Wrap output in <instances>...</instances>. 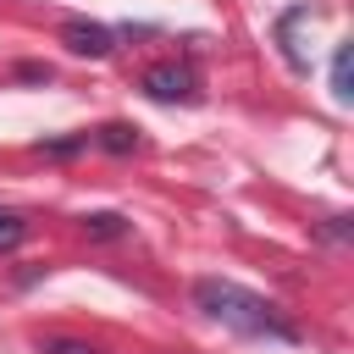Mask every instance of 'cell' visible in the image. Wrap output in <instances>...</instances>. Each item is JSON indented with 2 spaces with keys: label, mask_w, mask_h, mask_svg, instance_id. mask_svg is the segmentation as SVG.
Returning a JSON list of instances; mask_svg holds the SVG:
<instances>
[{
  "label": "cell",
  "mask_w": 354,
  "mask_h": 354,
  "mask_svg": "<svg viewBox=\"0 0 354 354\" xmlns=\"http://www.w3.org/2000/svg\"><path fill=\"white\" fill-rule=\"evenodd\" d=\"M194 304H199L210 321L232 326V332H249V337H293V326L277 315L271 299H260V293H249V288H238V282H227V277L194 282Z\"/></svg>",
  "instance_id": "6da1fadb"
},
{
  "label": "cell",
  "mask_w": 354,
  "mask_h": 354,
  "mask_svg": "<svg viewBox=\"0 0 354 354\" xmlns=\"http://www.w3.org/2000/svg\"><path fill=\"white\" fill-rule=\"evenodd\" d=\"M144 94H149V100H166V105H171V100H183V105L199 100L188 66H149V72H144Z\"/></svg>",
  "instance_id": "7a4b0ae2"
},
{
  "label": "cell",
  "mask_w": 354,
  "mask_h": 354,
  "mask_svg": "<svg viewBox=\"0 0 354 354\" xmlns=\"http://www.w3.org/2000/svg\"><path fill=\"white\" fill-rule=\"evenodd\" d=\"M61 44H66L72 55H94V61H100V55H111V50H116V33H111V28H100V22L72 17V22L61 28Z\"/></svg>",
  "instance_id": "3957f363"
},
{
  "label": "cell",
  "mask_w": 354,
  "mask_h": 354,
  "mask_svg": "<svg viewBox=\"0 0 354 354\" xmlns=\"http://www.w3.org/2000/svg\"><path fill=\"white\" fill-rule=\"evenodd\" d=\"M100 149H111V155H127V149H138V133H133L127 122H105V127H100Z\"/></svg>",
  "instance_id": "277c9868"
},
{
  "label": "cell",
  "mask_w": 354,
  "mask_h": 354,
  "mask_svg": "<svg viewBox=\"0 0 354 354\" xmlns=\"http://www.w3.org/2000/svg\"><path fill=\"white\" fill-rule=\"evenodd\" d=\"M348 66H354V55H348V44H337V55H332V94H337V100H348V94H354Z\"/></svg>",
  "instance_id": "5b68a950"
},
{
  "label": "cell",
  "mask_w": 354,
  "mask_h": 354,
  "mask_svg": "<svg viewBox=\"0 0 354 354\" xmlns=\"http://www.w3.org/2000/svg\"><path fill=\"white\" fill-rule=\"evenodd\" d=\"M83 232H88V238H122L127 221H122L116 210H100V216H83Z\"/></svg>",
  "instance_id": "8992f818"
},
{
  "label": "cell",
  "mask_w": 354,
  "mask_h": 354,
  "mask_svg": "<svg viewBox=\"0 0 354 354\" xmlns=\"http://www.w3.org/2000/svg\"><path fill=\"white\" fill-rule=\"evenodd\" d=\"M22 238H28V227H22V216H6V210H0V249H17Z\"/></svg>",
  "instance_id": "52a82bcc"
},
{
  "label": "cell",
  "mask_w": 354,
  "mask_h": 354,
  "mask_svg": "<svg viewBox=\"0 0 354 354\" xmlns=\"http://www.w3.org/2000/svg\"><path fill=\"white\" fill-rule=\"evenodd\" d=\"M44 354H100L94 343H83V337H50L44 343Z\"/></svg>",
  "instance_id": "ba28073f"
}]
</instances>
